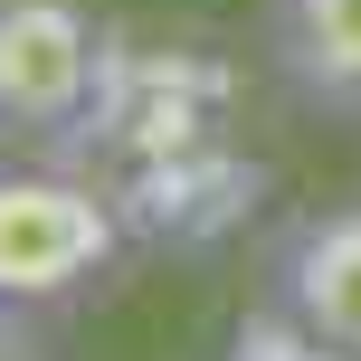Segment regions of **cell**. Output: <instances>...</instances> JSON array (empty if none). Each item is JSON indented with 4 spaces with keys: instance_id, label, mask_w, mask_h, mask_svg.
<instances>
[{
    "instance_id": "6da1fadb",
    "label": "cell",
    "mask_w": 361,
    "mask_h": 361,
    "mask_svg": "<svg viewBox=\"0 0 361 361\" xmlns=\"http://www.w3.org/2000/svg\"><path fill=\"white\" fill-rule=\"evenodd\" d=\"M124 247V219L105 190L48 171V162H0V314H48L86 295Z\"/></svg>"
},
{
    "instance_id": "7a4b0ae2",
    "label": "cell",
    "mask_w": 361,
    "mask_h": 361,
    "mask_svg": "<svg viewBox=\"0 0 361 361\" xmlns=\"http://www.w3.org/2000/svg\"><path fill=\"white\" fill-rule=\"evenodd\" d=\"M105 29L86 0H0V152H48L95 114Z\"/></svg>"
},
{
    "instance_id": "3957f363",
    "label": "cell",
    "mask_w": 361,
    "mask_h": 361,
    "mask_svg": "<svg viewBox=\"0 0 361 361\" xmlns=\"http://www.w3.org/2000/svg\"><path fill=\"white\" fill-rule=\"evenodd\" d=\"M267 305L295 352H352L361 361V200L286 219L267 257Z\"/></svg>"
},
{
    "instance_id": "277c9868",
    "label": "cell",
    "mask_w": 361,
    "mask_h": 361,
    "mask_svg": "<svg viewBox=\"0 0 361 361\" xmlns=\"http://www.w3.org/2000/svg\"><path fill=\"white\" fill-rule=\"evenodd\" d=\"M267 67L295 105L361 114V0H267Z\"/></svg>"
}]
</instances>
